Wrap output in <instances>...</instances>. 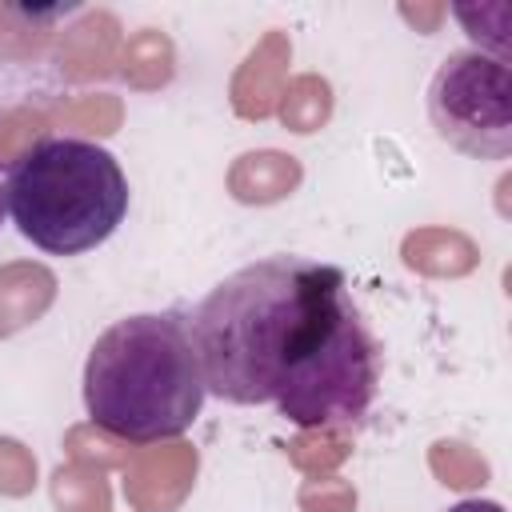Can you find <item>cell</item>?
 Listing matches in <instances>:
<instances>
[{
    "instance_id": "cell-2",
    "label": "cell",
    "mask_w": 512,
    "mask_h": 512,
    "mask_svg": "<svg viewBox=\"0 0 512 512\" xmlns=\"http://www.w3.org/2000/svg\"><path fill=\"white\" fill-rule=\"evenodd\" d=\"M204 376L180 312H136L108 324L84 360L88 420L128 444L184 436L204 408Z\"/></svg>"
},
{
    "instance_id": "cell-1",
    "label": "cell",
    "mask_w": 512,
    "mask_h": 512,
    "mask_svg": "<svg viewBox=\"0 0 512 512\" xmlns=\"http://www.w3.org/2000/svg\"><path fill=\"white\" fill-rule=\"evenodd\" d=\"M184 324L216 400L272 404L296 428H348L376 400L380 348L332 264H244Z\"/></svg>"
},
{
    "instance_id": "cell-4",
    "label": "cell",
    "mask_w": 512,
    "mask_h": 512,
    "mask_svg": "<svg viewBox=\"0 0 512 512\" xmlns=\"http://www.w3.org/2000/svg\"><path fill=\"white\" fill-rule=\"evenodd\" d=\"M428 120L440 140L476 160L512 152V72L500 56L460 48L440 60L428 84Z\"/></svg>"
},
{
    "instance_id": "cell-6",
    "label": "cell",
    "mask_w": 512,
    "mask_h": 512,
    "mask_svg": "<svg viewBox=\"0 0 512 512\" xmlns=\"http://www.w3.org/2000/svg\"><path fill=\"white\" fill-rule=\"evenodd\" d=\"M8 216V172H4V160H0V224Z\"/></svg>"
},
{
    "instance_id": "cell-3",
    "label": "cell",
    "mask_w": 512,
    "mask_h": 512,
    "mask_svg": "<svg viewBox=\"0 0 512 512\" xmlns=\"http://www.w3.org/2000/svg\"><path fill=\"white\" fill-rule=\"evenodd\" d=\"M124 212L128 176L96 140L44 136L8 168V216L40 252H92L120 228Z\"/></svg>"
},
{
    "instance_id": "cell-5",
    "label": "cell",
    "mask_w": 512,
    "mask_h": 512,
    "mask_svg": "<svg viewBox=\"0 0 512 512\" xmlns=\"http://www.w3.org/2000/svg\"><path fill=\"white\" fill-rule=\"evenodd\" d=\"M448 512H504V504H496V500H460V504H452Z\"/></svg>"
}]
</instances>
